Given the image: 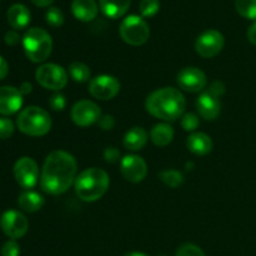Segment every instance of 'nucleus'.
Segmentation results:
<instances>
[{
	"label": "nucleus",
	"instance_id": "f257e3e1",
	"mask_svg": "<svg viewBox=\"0 0 256 256\" xmlns=\"http://www.w3.org/2000/svg\"><path fill=\"white\" fill-rule=\"evenodd\" d=\"M76 172V160L72 154L64 150H54L48 155L42 165L40 186L46 194H64L75 182Z\"/></svg>",
	"mask_w": 256,
	"mask_h": 256
},
{
	"label": "nucleus",
	"instance_id": "f03ea898",
	"mask_svg": "<svg viewBox=\"0 0 256 256\" xmlns=\"http://www.w3.org/2000/svg\"><path fill=\"white\" fill-rule=\"evenodd\" d=\"M186 100L175 88H162L152 92L145 102V109L154 118L164 122H175L185 112Z\"/></svg>",
	"mask_w": 256,
	"mask_h": 256
},
{
	"label": "nucleus",
	"instance_id": "7ed1b4c3",
	"mask_svg": "<svg viewBox=\"0 0 256 256\" xmlns=\"http://www.w3.org/2000/svg\"><path fill=\"white\" fill-rule=\"evenodd\" d=\"M109 174L99 168H89L84 170L78 175L74 182L78 198L86 202L102 199L109 189Z\"/></svg>",
	"mask_w": 256,
	"mask_h": 256
},
{
	"label": "nucleus",
	"instance_id": "20e7f679",
	"mask_svg": "<svg viewBox=\"0 0 256 256\" xmlns=\"http://www.w3.org/2000/svg\"><path fill=\"white\" fill-rule=\"evenodd\" d=\"M16 126L22 134L29 136H44L52 129V118L46 110L32 105L19 112Z\"/></svg>",
	"mask_w": 256,
	"mask_h": 256
},
{
	"label": "nucleus",
	"instance_id": "39448f33",
	"mask_svg": "<svg viewBox=\"0 0 256 256\" xmlns=\"http://www.w3.org/2000/svg\"><path fill=\"white\" fill-rule=\"evenodd\" d=\"M22 48L28 59L32 62H44L52 52V39L46 30L32 28L22 38Z\"/></svg>",
	"mask_w": 256,
	"mask_h": 256
},
{
	"label": "nucleus",
	"instance_id": "423d86ee",
	"mask_svg": "<svg viewBox=\"0 0 256 256\" xmlns=\"http://www.w3.org/2000/svg\"><path fill=\"white\" fill-rule=\"evenodd\" d=\"M122 39L132 46L145 44L150 36V28L148 22L138 15H129L122 22L119 28Z\"/></svg>",
	"mask_w": 256,
	"mask_h": 256
},
{
	"label": "nucleus",
	"instance_id": "0eeeda50",
	"mask_svg": "<svg viewBox=\"0 0 256 256\" xmlns=\"http://www.w3.org/2000/svg\"><path fill=\"white\" fill-rule=\"evenodd\" d=\"M35 79L42 88L54 92L64 89L68 84V72L62 65L45 62L35 72Z\"/></svg>",
	"mask_w": 256,
	"mask_h": 256
},
{
	"label": "nucleus",
	"instance_id": "6e6552de",
	"mask_svg": "<svg viewBox=\"0 0 256 256\" xmlns=\"http://www.w3.org/2000/svg\"><path fill=\"white\" fill-rule=\"evenodd\" d=\"M225 38L220 32L214 29L205 30L198 36L195 42V50L198 54L205 59L214 58L224 49Z\"/></svg>",
	"mask_w": 256,
	"mask_h": 256
},
{
	"label": "nucleus",
	"instance_id": "1a4fd4ad",
	"mask_svg": "<svg viewBox=\"0 0 256 256\" xmlns=\"http://www.w3.org/2000/svg\"><path fill=\"white\" fill-rule=\"evenodd\" d=\"M120 82L112 75H98L89 82V92L92 98L98 100H112L119 94Z\"/></svg>",
	"mask_w": 256,
	"mask_h": 256
},
{
	"label": "nucleus",
	"instance_id": "9d476101",
	"mask_svg": "<svg viewBox=\"0 0 256 256\" xmlns=\"http://www.w3.org/2000/svg\"><path fill=\"white\" fill-rule=\"evenodd\" d=\"M0 228L8 238L16 240L26 234L29 229V222L22 212L16 210H8L0 218Z\"/></svg>",
	"mask_w": 256,
	"mask_h": 256
},
{
	"label": "nucleus",
	"instance_id": "9b49d317",
	"mask_svg": "<svg viewBox=\"0 0 256 256\" xmlns=\"http://www.w3.org/2000/svg\"><path fill=\"white\" fill-rule=\"evenodd\" d=\"M14 178L22 189H32L39 180V168L34 159L22 156L16 160L14 165Z\"/></svg>",
	"mask_w": 256,
	"mask_h": 256
},
{
	"label": "nucleus",
	"instance_id": "f8f14e48",
	"mask_svg": "<svg viewBox=\"0 0 256 256\" xmlns=\"http://www.w3.org/2000/svg\"><path fill=\"white\" fill-rule=\"evenodd\" d=\"M70 116L75 125L86 128L99 122L102 118V110L99 105L95 104L92 100H80L75 102L74 106L72 108Z\"/></svg>",
	"mask_w": 256,
	"mask_h": 256
},
{
	"label": "nucleus",
	"instance_id": "ddd939ff",
	"mask_svg": "<svg viewBox=\"0 0 256 256\" xmlns=\"http://www.w3.org/2000/svg\"><path fill=\"white\" fill-rule=\"evenodd\" d=\"M120 172L125 180L130 182H142L148 175L146 162L139 155H126L120 162Z\"/></svg>",
	"mask_w": 256,
	"mask_h": 256
},
{
	"label": "nucleus",
	"instance_id": "4468645a",
	"mask_svg": "<svg viewBox=\"0 0 256 256\" xmlns=\"http://www.w3.org/2000/svg\"><path fill=\"white\" fill-rule=\"evenodd\" d=\"M178 84L185 92H200L206 86L208 78L205 72L198 68H184L178 74Z\"/></svg>",
	"mask_w": 256,
	"mask_h": 256
},
{
	"label": "nucleus",
	"instance_id": "2eb2a0df",
	"mask_svg": "<svg viewBox=\"0 0 256 256\" xmlns=\"http://www.w3.org/2000/svg\"><path fill=\"white\" fill-rule=\"evenodd\" d=\"M22 94L14 86H0V115L9 116L22 109Z\"/></svg>",
	"mask_w": 256,
	"mask_h": 256
},
{
	"label": "nucleus",
	"instance_id": "dca6fc26",
	"mask_svg": "<svg viewBox=\"0 0 256 256\" xmlns=\"http://www.w3.org/2000/svg\"><path fill=\"white\" fill-rule=\"evenodd\" d=\"M196 109L199 115L205 120H215L220 115L222 104L219 99L204 92L196 100Z\"/></svg>",
	"mask_w": 256,
	"mask_h": 256
},
{
	"label": "nucleus",
	"instance_id": "f3484780",
	"mask_svg": "<svg viewBox=\"0 0 256 256\" xmlns=\"http://www.w3.org/2000/svg\"><path fill=\"white\" fill-rule=\"evenodd\" d=\"M8 22L10 26L15 30H22L29 25L32 20V14L30 10L22 4H14L8 10Z\"/></svg>",
	"mask_w": 256,
	"mask_h": 256
},
{
	"label": "nucleus",
	"instance_id": "a211bd4d",
	"mask_svg": "<svg viewBox=\"0 0 256 256\" xmlns=\"http://www.w3.org/2000/svg\"><path fill=\"white\" fill-rule=\"evenodd\" d=\"M72 12L80 22H92L99 12V6L95 0H72Z\"/></svg>",
	"mask_w": 256,
	"mask_h": 256
},
{
	"label": "nucleus",
	"instance_id": "6ab92c4d",
	"mask_svg": "<svg viewBox=\"0 0 256 256\" xmlns=\"http://www.w3.org/2000/svg\"><path fill=\"white\" fill-rule=\"evenodd\" d=\"M186 146L192 154L204 156V155H208L212 150V140L205 132H195L188 138Z\"/></svg>",
	"mask_w": 256,
	"mask_h": 256
},
{
	"label": "nucleus",
	"instance_id": "aec40b11",
	"mask_svg": "<svg viewBox=\"0 0 256 256\" xmlns=\"http://www.w3.org/2000/svg\"><path fill=\"white\" fill-rule=\"evenodd\" d=\"M148 139H149V135H148L146 130L144 128H132L124 135V146L130 152H139V150L144 149Z\"/></svg>",
	"mask_w": 256,
	"mask_h": 256
},
{
	"label": "nucleus",
	"instance_id": "412c9836",
	"mask_svg": "<svg viewBox=\"0 0 256 256\" xmlns=\"http://www.w3.org/2000/svg\"><path fill=\"white\" fill-rule=\"evenodd\" d=\"M102 12L110 19L124 16L130 8V0H99Z\"/></svg>",
	"mask_w": 256,
	"mask_h": 256
},
{
	"label": "nucleus",
	"instance_id": "4be33fe9",
	"mask_svg": "<svg viewBox=\"0 0 256 256\" xmlns=\"http://www.w3.org/2000/svg\"><path fill=\"white\" fill-rule=\"evenodd\" d=\"M174 139V129L168 122H159L150 130V140L156 146L164 148Z\"/></svg>",
	"mask_w": 256,
	"mask_h": 256
},
{
	"label": "nucleus",
	"instance_id": "5701e85b",
	"mask_svg": "<svg viewBox=\"0 0 256 256\" xmlns=\"http://www.w3.org/2000/svg\"><path fill=\"white\" fill-rule=\"evenodd\" d=\"M18 204H19L20 209H22L26 212H36L44 205V198L36 192H32V190H26V192H22L18 199Z\"/></svg>",
	"mask_w": 256,
	"mask_h": 256
},
{
	"label": "nucleus",
	"instance_id": "b1692460",
	"mask_svg": "<svg viewBox=\"0 0 256 256\" xmlns=\"http://www.w3.org/2000/svg\"><path fill=\"white\" fill-rule=\"evenodd\" d=\"M69 74L76 82H86L90 79L89 66L80 62H74L69 65Z\"/></svg>",
	"mask_w": 256,
	"mask_h": 256
},
{
	"label": "nucleus",
	"instance_id": "393cba45",
	"mask_svg": "<svg viewBox=\"0 0 256 256\" xmlns=\"http://www.w3.org/2000/svg\"><path fill=\"white\" fill-rule=\"evenodd\" d=\"M159 179L170 188H178L184 182V175L178 170H162L159 172Z\"/></svg>",
	"mask_w": 256,
	"mask_h": 256
},
{
	"label": "nucleus",
	"instance_id": "a878e982",
	"mask_svg": "<svg viewBox=\"0 0 256 256\" xmlns=\"http://www.w3.org/2000/svg\"><path fill=\"white\" fill-rule=\"evenodd\" d=\"M235 8L242 16L256 20V0H235Z\"/></svg>",
	"mask_w": 256,
	"mask_h": 256
},
{
	"label": "nucleus",
	"instance_id": "bb28decb",
	"mask_svg": "<svg viewBox=\"0 0 256 256\" xmlns=\"http://www.w3.org/2000/svg\"><path fill=\"white\" fill-rule=\"evenodd\" d=\"M45 19H46V22L52 28H59L64 24V14H62V10L56 6L49 8V10L45 14Z\"/></svg>",
	"mask_w": 256,
	"mask_h": 256
},
{
	"label": "nucleus",
	"instance_id": "cd10ccee",
	"mask_svg": "<svg viewBox=\"0 0 256 256\" xmlns=\"http://www.w3.org/2000/svg\"><path fill=\"white\" fill-rule=\"evenodd\" d=\"M140 14L145 18H152L159 12L160 2L159 0H142L139 5Z\"/></svg>",
	"mask_w": 256,
	"mask_h": 256
},
{
	"label": "nucleus",
	"instance_id": "c85d7f7f",
	"mask_svg": "<svg viewBox=\"0 0 256 256\" xmlns=\"http://www.w3.org/2000/svg\"><path fill=\"white\" fill-rule=\"evenodd\" d=\"M175 256H205V254L198 245L192 244V242H186V244H182L178 249L176 255Z\"/></svg>",
	"mask_w": 256,
	"mask_h": 256
},
{
	"label": "nucleus",
	"instance_id": "c756f323",
	"mask_svg": "<svg viewBox=\"0 0 256 256\" xmlns=\"http://www.w3.org/2000/svg\"><path fill=\"white\" fill-rule=\"evenodd\" d=\"M182 128L185 132H194L199 126V116L194 112H188L182 118Z\"/></svg>",
	"mask_w": 256,
	"mask_h": 256
},
{
	"label": "nucleus",
	"instance_id": "7c9ffc66",
	"mask_svg": "<svg viewBox=\"0 0 256 256\" xmlns=\"http://www.w3.org/2000/svg\"><path fill=\"white\" fill-rule=\"evenodd\" d=\"M14 122L9 118H0V139H9L14 134Z\"/></svg>",
	"mask_w": 256,
	"mask_h": 256
},
{
	"label": "nucleus",
	"instance_id": "2f4dec72",
	"mask_svg": "<svg viewBox=\"0 0 256 256\" xmlns=\"http://www.w3.org/2000/svg\"><path fill=\"white\" fill-rule=\"evenodd\" d=\"M49 106L52 108L54 112H62L66 106V99L62 94L56 92V94L52 95L49 99Z\"/></svg>",
	"mask_w": 256,
	"mask_h": 256
},
{
	"label": "nucleus",
	"instance_id": "473e14b6",
	"mask_svg": "<svg viewBox=\"0 0 256 256\" xmlns=\"http://www.w3.org/2000/svg\"><path fill=\"white\" fill-rule=\"evenodd\" d=\"M20 246L15 240H8L2 246V256H19Z\"/></svg>",
	"mask_w": 256,
	"mask_h": 256
},
{
	"label": "nucleus",
	"instance_id": "72a5a7b5",
	"mask_svg": "<svg viewBox=\"0 0 256 256\" xmlns=\"http://www.w3.org/2000/svg\"><path fill=\"white\" fill-rule=\"evenodd\" d=\"M206 92L208 94L212 95L214 98H218V99H219V98L225 92V84L222 82H220V80H216V82L210 84L209 89H208Z\"/></svg>",
	"mask_w": 256,
	"mask_h": 256
},
{
	"label": "nucleus",
	"instance_id": "f704fd0d",
	"mask_svg": "<svg viewBox=\"0 0 256 256\" xmlns=\"http://www.w3.org/2000/svg\"><path fill=\"white\" fill-rule=\"evenodd\" d=\"M104 159L106 162L114 164L118 162L120 159V152L114 146H109L104 150Z\"/></svg>",
	"mask_w": 256,
	"mask_h": 256
},
{
	"label": "nucleus",
	"instance_id": "c9c22d12",
	"mask_svg": "<svg viewBox=\"0 0 256 256\" xmlns=\"http://www.w3.org/2000/svg\"><path fill=\"white\" fill-rule=\"evenodd\" d=\"M99 126L102 128V130H112L115 126V119L112 115H102V118L98 122Z\"/></svg>",
	"mask_w": 256,
	"mask_h": 256
},
{
	"label": "nucleus",
	"instance_id": "e433bc0d",
	"mask_svg": "<svg viewBox=\"0 0 256 256\" xmlns=\"http://www.w3.org/2000/svg\"><path fill=\"white\" fill-rule=\"evenodd\" d=\"M4 40H5V42H6V44L9 45V46H15V45L19 44L20 35L18 34V32H15V30H9V32H8L6 34H5Z\"/></svg>",
	"mask_w": 256,
	"mask_h": 256
},
{
	"label": "nucleus",
	"instance_id": "4c0bfd02",
	"mask_svg": "<svg viewBox=\"0 0 256 256\" xmlns=\"http://www.w3.org/2000/svg\"><path fill=\"white\" fill-rule=\"evenodd\" d=\"M9 72V64H8L6 60L0 55V80L5 79Z\"/></svg>",
	"mask_w": 256,
	"mask_h": 256
},
{
	"label": "nucleus",
	"instance_id": "58836bf2",
	"mask_svg": "<svg viewBox=\"0 0 256 256\" xmlns=\"http://www.w3.org/2000/svg\"><path fill=\"white\" fill-rule=\"evenodd\" d=\"M248 39H249V42H252V45L256 46V22L254 24L250 25V28L248 29Z\"/></svg>",
	"mask_w": 256,
	"mask_h": 256
},
{
	"label": "nucleus",
	"instance_id": "ea45409f",
	"mask_svg": "<svg viewBox=\"0 0 256 256\" xmlns=\"http://www.w3.org/2000/svg\"><path fill=\"white\" fill-rule=\"evenodd\" d=\"M19 90H20V92H22V95H28V94H30V92H32V85L30 84L29 82H22V85H20Z\"/></svg>",
	"mask_w": 256,
	"mask_h": 256
},
{
	"label": "nucleus",
	"instance_id": "a19ab883",
	"mask_svg": "<svg viewBox=\"0 0 256 256\" xmlns=\"http://www.w3.org/2000/svg\"><path fill=\"white\" fill-rule=\"evenodd\" d=\"M32 4H35L36 6L40 8H45V6H49L54 0H32Z\"/></svg>",
	"mask_w": 256,
	"mask_h": 256
},
{
	"label": "nucleus",
	"instance_id": "79ce46f5",
	"mask_svg": "<svg viewBox=\"0 0 256 256\" xmlns=\"http://www.w3.org/2000/svg\"><path fill=\"white\" fill-rule=\"evenodd\" d=\"M124 256H149L146 255L145 252H128Z\"/></svg>",
	"mask_w": 256,
	"mask_h": 256
}]
</instances>
